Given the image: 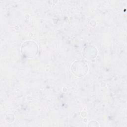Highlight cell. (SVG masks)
Wrapping results in <instances>:
<instances>
[{"label":"cell","mask_w":127,"mask_h":127,"mask_svg":"<svg viewBox=\"0 0 127 127\" xmlns=\"http://www.w3.org/2000/svg\"><path fill=\"white\" fill-rule=\"evenodd\" d=\"M89 69L88 65L83 61L77 60L71 65L72 73L76 77H82L87 74Z\"/></svg>","instance_id":"7a4b0ae2"},{"label":"cell","mask_w":127,"mask_h":127,"mask_svg":"<svg viewBox=\"0 0 127 127\" xmlns=\"http://www.w3.org/2000/svg\"><path fill=\"white\" fill-rule=\"evenodd\" d=\"M5 121L9 123H12L15 121V116L12 113H8L5 116Z\"/></svg>","instance_id":"277c9868"},{"label":"cell","mask_w":127,"mask_h":127,"mask_svg":"<svg viewBox=\"0 0 127 127\" xmlns=\"http://www.w3.org/2000/svg\"><path fill=\"white\" fill-rule=\"evenodd\" d=\"M82 54L85 59L88 60H91L97 57L98 50L94 46L88 45L84 47L82 50Z\"/></svg>","instance_id":"3957f363"},{"label":"cell","mask_w":127,"mask_h":127,"mask_svg":"<svg viewBox=\"0 0 127 127\" xmlns=\"http://www.w3.org/2000/svg\"><path fill=\"white\" fill-rule=\"evenodd\" d=\"M97 25V22L95 20H91L90 22V25L92 27H95Z\"/></svg>","instance_id":"8992f818"},{"label":"cell","mask_w":127,"mask_h":127,"mask_svg":"<svg viewBox=\"0 0 127 127\" xmlns=\"http://www.w3.org/2000/svg\"><path fill=\"white\" fill-rule=\"evenodd\" d=\"M80 115L82 117V118H85L87 116V113L84 111H83L81 112V114H80Z\"/></svg>","instance_id":"52a82bcc"},{"label":"cell","mask_w":127,"mask_h":127,"mask_svg":"<svg viewBox=\"0 0 127 127\" xmlns=\"http://www.w3.org/2000/svg\"><path fill=\"white\" fill-rule=\"evenodd\" d=\"M21 52L22 55L27 59H32L36 57L39 52L37 44L32 40L24 41L21 46Z\"/></svg>","instance_id":"6da1fadb"},{"label":"cell","mask_w":127,"mask_h":127,"mask_svg":"<svg viewBox=\"0 0 127 127\" xmlns=\"http://www.w3.org/2000/svg\"><path fill=\"white\" fill-rule=\"evenodd\" d=\"M87 126L88 127H99V124L96 121L92 120V121H89Z\"/></svg>","instance_id":"5b68a950"}]
</instances>
